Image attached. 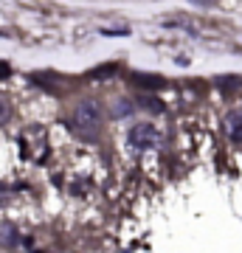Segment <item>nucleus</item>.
Listing matches in <instances>:
<instances>
[{
    "label": "nucleus",
    "instance_id": "1",
    "mask_svg": "<svg viewBox=\"0 0 242 253\" xmlns=\"http://www.w3.org/2000/svg\"><path fill=\"white\" fill-rule=\"evenodd\" d=\"M101 118H104V110H101L99 101H93V99L79 101L76 110H73V126L82 129V132H96L101 126Z\"/></svg>",
    "mask_w": 242,
    "mask_h": 253
},
{
    "label": "nucleus",
    "instance_id": "2",
    "mask_svg": "<svg viewBox=\"0 0 242 253\" xmlns=\"http://www.w3.org/2000/svg\"><path fill=\"white\" fill-rule=\"evenodd\" d=\"M161 129L152 124H135L133 129H130V135H127V141H130V146L133 149H155V146L161 144Z\"/></svg>",
    "mask_w": 242,
    "mask_h": 253
},
{
    "label": "nucleus",
    "instance_id": "3",
    "mask_svg": "<svg viewBox=\"0 0 242 253\" xmlns=\"http://www.w3.org/2000/svg\"><path fill=\"white\" fill-rule=\"evenodd\" d=\"M225 135L231 138L234 144H242V110H231L225 116Z\"/></svg>",
    "mask_w": 242,
    "mask_h": 253
},
{
    "label": "nucleus",
    "instance_id": "4",
    "mask_svg": "<svg viewBox=\"0 0 242 253\" xmlns=\"http://www.w3.org/2000/svg\"><path fill=\"white\" fill-rule=\"evenodd\" d=\"M135 82H138V84H144V87H158V84H161V76H146V73H135L133 76Z\"/></svg>",
    "mask_w": 242,
    "mask_h": 253
},
{
    "label": "nucleus",
    "instance_id": "5",
    "mask_svg": "<svg viewBox=\"0 0 242 253\" xmlns=\"http://www.w3.org/2000/svg\"><path fill=\"white\" fill-rule=\"evenodd\" d=\"M14 225H0V242L3 245H14Z\"/></svg>",
    "mask_w": 242,
    "mask_h": 253
},
{
    "label": "nucleus",
    "instance_id": "6",
    "mask_svg": "<svg viewBox=\"0 0 242 253\" xmlns=\"http://www.w3.org/2000/svg\"><path fill=\"white\" fill-rule=\"evenodd\" d=\"M113 73H116V65H101V68L90 71V79H101V76H113Z\"/></svg>",
    "mask_w": 242,
    "mask_h": 253
},
{
    "label": "nucleus",
    "instance_id": "7",
    "mask_svg": "<svg viewBox=\"0 0 242 253\" xmlns=\"http://www.w3.org/2000/svg\"><path fill=\"white\" fill-rule=\"evenodd\" d=\"M101 34L104 37H127L130 31L127 28H101Z\"/></svg>",
    "mask_w": 242,
    "mask_h": 253
},
{
    "label": "nucleus",
    "instance_id": "8",
    "mask_svg": "<svg viewBox=\"0 0 242 253\" xmlns=\"http://www.w3.org/2000/svg\"><path fill=\"white\" fill-rule=\"evenodd\" d=\"M130 110H133V104H130V101H118V107L113 110V116H127Z\"/></svg>",
    "mask_w": 242,
    "mask_h": 253
},
{
    "label": "nucleus",
    "instance_id": "9",
    "mask_svg": "<svg viewBox=\"0 0 242 253\" xmlns=\"http://www.w3.org/2000/svg\"><path fill=\"white\" fill-rule=\"evenodd\" d=\"M220 87H225V90H234V87H237V79H234V76H228V79H220Z\"/></svg>",
    "mask_w": 242,
    "mask_h": 253
},
{
    "label": "nucleus",
    "instance_id": "10",
    "mask_svg": "<svg viewBox=\"0 0 242 253\" xmlns=\"http://www.w3.org/2000/svg\"><path fill=\"white\" fill-rule=\"evenodd\" d=\"M11 116V110H9V104H3V101H0V124H3V121H6V118Z\"/></svg>",
    "mask_w": 242,
    "mask_h": 253
},
{
    "label": "nucleus",
    "instance_id": "11",
    "mask_svg": "<svg viewBox=\"0 0 242 253\" xmlns=\"http://www.w3.org/2000/svg\"><path fill=\"white\" fill-rule=\"evenodd\" d=\"M9 73H11V68L6 62H0V79H3V76H9Z\"/></svg>",
    "mask_w": 242,
    "mask_h": 253
}]
</instances>
